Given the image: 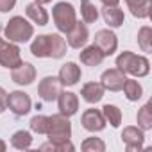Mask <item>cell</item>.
<instances>
[{"label": "cell", "instance_id": "obj_7", "mask_svg": "<svg viewBox=\"0 0 152 152\" xmlns=\"http://www.w3.org/2000/svg\"><path fill=\"white\" fill-rule=\"evenodd\" d=\"M7 109H11L16 116H25L32 109V100L25 91H11L7 95Z\"/></svg>", "mask_w": 152, "mask_h": 152}, {"label": "cell", "instance_id": "obj_5", "mask_svg": "<svg viewBox=\"0 0 152 152\" xmlns=\"http://www.w3.org/2000/svg\"><path fill=\"white\" fill-rule=\"evenodd\" d=\"M52 20L59 32L66 34L77 22V13L70 2H57L52 7Z\"/></svg>", "mask_w": 152, "mask_h": 152}, {"label": "cell", "instance_id": "obj_6", "mask_svg": "<svg viewBox=\"0 0 152 152\" xmlns=\"http://www.w3.org/2000/svg\"><path fill=\"white\" fill-rule=\"evenodd\" d=\"M20 63H22V54H20L18 45L0 38V66L13 70Z\"/></svg>", "mask_w": 152, "mask_h": 152}, {"label": "cell", "instance_id": "obj_17", "mask_svg": "<svg viewBox=\"0 0 152 152\" xmlns=\"http://www.w3.org/2000/svg\"><path fill=\"white\" fill-rule=\"evenodd\" d=\"M79 59L86 66H99L102 64L106 56L102 54V50L97 45H88V47H83V50L79 52Z\"/></svg>", "mask_w": 152, "mask_h": 152}, {"label": "cell", "instance_id": "obj_33", "mask_svg": "<svg viewBox=\"0 0 152 152\" xmlns=\"http://www.w3.org/2000/svg\"><path fill=\"white\" fill-rule=\"evenodd\" d=\"M6 148H7V145H6V141H4L2 138H0V152H4Z\"/></svg>", "mask_w": 152, "mask_h": 152}, {"label": "cell", "instance_id": "obj_16", "mask_svg": "<svg viewBox=\"0 0 152 152\" xmlns=\"http://www.w3.org/2000/svg\"><path fill=\"white\" fill-rule=\"evenodd\" d=\"M57 109H59V113L61 115H64V116H73L75 113L79 111V97L75 95L73 91H63L61 90V93L57 95Z\"/></svg>", "mask_w": 152, "mask_h": 152}, {"label": "cell", "instance_id": "obj_2", "mask_svg": "<svg viewBox=\"0 0 152 152\" xmlns=\"http://www.w3.org/2000/svg\"><path fill=\"white\" fill-rule=\"evenodd\" d=\"M31 54L34 57H39V59H45V57L61 59L66 54V39L57 32L39 34L31 43Z\"/></svg>", "mask_w": 152, "mask_h": 152}, {"label": "cell", "instance_id": "obj_13", "mask_svg": "<svg viewBox=\"0 0 152 152\" xmlns=\"http://www.w3.org/2000/svg\"><path fill=\"white\" fill-rule=\"evenodd\" d=\"M11 81L18 86H29L36 81V66L31 63H20L16 68L11 70Z\"/></svg>", "mask_w": 152, "mask_h": 152}, {"label": "cell", "instance_id": "obj_9", "mask_svg": "<svg viewBox=\"0 0 152 152\" xmlns=\"http://www.w3.org/2000/svg\"><path fill=\"white\" fill-rule=\"evenodd\" d=\"M93 39H95L93 45H97L106 57L113 56L116 52V48H118V38H116V34L111 29H100V31H97Z\"/></svg>", "mask_w": 152, "mask_h": 152}, {"label": "cell", "instance_id": "obj_29", "mask_svg": "<svg viewBox=\"0 0 152 152\" xmlns=\"http://www.w3.org/2000/svg\"><path fill=\"white\" fill-rule=\"evenodd\" d=\"M81 148H83L84 152H104V150H106V143H104L100 138L90 136V138H86V140L81 143Z\"/></svg>", "mask_w": 152, "mask_h": 152}, {"label": "cell", "instance_id": "obj_30", "mask_svg": "<svg viewBox=\"0 0 152 152\" xmlns=\"http://www.w3.org/2000/svg\"><path fill=\"white\" fill-rule=\"evenodd\" d=\"M16 6V0H0V13H9Z\"/></svg>", "mask_w": 152, "mask_h": 152}, {"label": "cell", "instance_id": "obj_21", "mask_svg": "<svg viewBox=\"0 0 152 152\" xmlns=\"http://www.w3.org/2000/svg\"><path fill=\"white\" fill-rule=\"evenodd\" d=\"M25 15L27 18L32 22V23H38V25H47L48 23V13L47 9L38 4V2H31L25 6Z\"/></svg>", "mask_w": 152, "mask_h": 152}, {"label": "cell", "instance_id": "obj_15", "mask_svg": "<svg viewBox=\"0 0 152 152\" xmlns=\"http://www.w3.org/2000/svg\"><path fill=\"white\" fill-rule=\"evenodd\" d=\"M81 124L88 132H100L106 129V118L99 109H86L81 116Z\"/></svg>", "mask_w": 152, "mask_h": 152}, {"label": "cell", "instance_id": "obj_32", "mask_svg": "<svg viewBox=\"0 0 152 152\" xmlns=\"http://www.w3.org/2000/svg\"><path fill=\"white\" fill-rule=\"evenodd\" d=\"M100 2H102L104 6H118L120 0H100Z\"/></svg>", "mask_w": 152, "mask_h": 152}, {"label": "cell", "instance_id": "obj_22", "mask_svg": "<svg viewBox=\"0 0 152 152\" xmlns=\"http://www.w3.org/2000/svg\"><path fill=\"white\" fill-rule=\"evenodd\" d=\"M122 90H124V95H125V99L129 102H138L141 99V95H143V88L136 79H125Z\"/></svg>", "mask_w": 152, "mask_h": 152}, {"label": "cell", "instance_id": "obj_25", "mask_svg": "<svg viewBox=\"0 0 152 152\" xmlns=\"http://www.w3.org/2000/svg\"><path fill=\"white\" fill-rule=\"evenodd\" d=\"M102 115L106 118V124H109L111 127H120V124H122V111H120L118 106L106 104L102 107Z\"/></svg>", "mask_w": 152, "mask_h": 152}, {"label": "cell", "instance_id": "obj_23", "mask_svg": "<svg viewBox=\"0 0 152 152\" xmlns=\"http://www.w3.org/2000/svg\"><path fill=\"white\" fill-rule=\"evenodd\" d=\"M152 104L147 102L145 106H141L136 113V122H138V127L143 129V131H150L152 129Z\"/></svg>", "mask_w": 152, "mask_h": 152}, {"label": "cell", "instance_id": "obj_10", "mask_svg": "<svg viewBox=\"0 0 152 152\" xmlns=\"http://www.w3.org/2000/svg\"><path fill=\"white\" fill-rule=\"evenodd\" d=\"M127 79V75L118 70V68H109V70H104L102 75H100V84L106 91H122L124 88V83Z\"/></svg>", "mask_w": 152, "mask_h": 152}, {"label": "cell", "instance_id": "obj_31", "mask_svg": "<svg viewBox=\"0 0 152 152\" xmlns=\"http://www.w3.org/2000/svg\"><path fill=\"white\" fill-rule=\"evenodd\" d=\"M7 95H9V93H7L2 86H0V113L7 109Z\"/></svg>", "mask_w": 152, "mask_h": 152}, {"label": "cell", "instance_id": "obj_4", "mask_svg": "<svg viewBox=\"0 0 152 152\" xmlns=\"http://www.w3.org/2000/svg\"><path fill=\"white\" fill-rule=\"evenodd\" d=\"M4 34L7 38V41H13V43H25L29 41L32 36H34V27L32 23H29L23 16H13L6 29H4Z\"/></svg>", "mask_w": 152, "mask_h": 152}, {"label": "cell", "instance_id": "obj_28", "mask_svg": "<svg viewBox=\"0 0 152 152\" xmlns=\"http://www.w3.org/2000/svg\"><path fill=\"white\" fill-rule=\"evenodd\" d=\"M29 127L36 134H47V131H48V116H45V115L32 116L31 122H29Z\"/></svg>", "mask_w": 152, "mask_h": 152}, {"label": "cell", "instance_id": "obj_24", "mask_svg": "<svg viewBox=\"0 0 152 152\" xmlns=\"http://www.w3.org/2000/svg\"><path fill=\"white\" fill-rule=\"evenodd\" d=\"M11 145L16 148V150H29L31 145H32V134L29 131H16L13 136H11Z\"/></svg>", "mask_w": 152, "mask_h": 152}, {"label": "cell", "instance_id": "obj_19", "mask_svg": "<svg viewBox=\"0 0 152 152\" xmlns=\"http://www.w3.org/2000/svg\"><path fill=\"white\" fill-rule=\"evenodd\" d=\"M132 16L145 20L152 16V0H125Z\"/></svg>", "mask_w": 152, "mask_h": 152}, {"label": "cell", "instance_id": "obj_14", "mask_svg": "<svg viewBox=\"0 0 152 152\" xmlns=\"http://www.w3.org/2000/svg\"><path fill=\"white\" fill-rule=\"evenodd\" d=\"M81 77H83V70H81V66L77 63H73V61L64 63L61 66L59 73H57V79L61 81V84L63 86H68V88L75 86V84L81 81Z\"/></svg>", "mask_w": 152, "mask_h": 152}, {"label": "cell", "instance_id": "obj_34", "mask_svg": "<svg viewBox=\"0 0 152 152\" xmlns=\"http://www.w3.org/2000/svg\"><path fill=\"white\" fill-rule=\"evenodd\" d=\"M34 2H38V4H41V6H45V4H50L52 0H34Z\"/></svg>", "mask_w": 152, "mask_h": 152}, {"label": "cell", "instance_id": "obj_11", "mask_svg": "<svg viewBox=\"0 0 152 152\" xmlns=\"http://www.w3.org/2000/svg\"><path fill=\"white\" fill-rule=\"evenodd\" d=\"M122 141L125 145V148L129 152L132 150H140L143 148V141H145V131L140 129L138 125H127L122 131Z\"/></svg>", "mask_w": 152, "mask_h": 152}, {"label": "cell", "instance_id": "obj_1", "mask_svg": "<svg viewBox=\"0 0 152 152\" xmlns=\"http://www.w3.org/2000/svg\"><path fill=\"white\" fill-rule=\"evenodd\" d=\"M47 136H48V143H43L39 148L41 150H56V152H73L75 147L73 143L70 141L72 138V124H70V118L57 113V115H52L48 116V131H47Z\"/></svg>", "mask_w": 152, "mask_h": 152}, {"label": "cell", "instance_id": "obj_3", "mask_svg": "<svg viewBox=\"0 0 152 152\" xmlns=\"http://www.w3.org/2000/svg\"><path fill=\"white\" fill-rule=\"evenodd\" d=\"M116 68L122 70L125 75L132 77H147L150 73V61L145 56H138L131 50H124L116 57Z\"/></svg>", "mask_w": 152, "mask_h": 152}, {"label": "cell", "instance_id": "obj_18", "mask_svg": "<svg viewBox=\"0 0 152 152\" xmlns=\"http://www.w3.org/2000/svg\"><path fill=\"white\" fill-rule=\"evenodd\" d=\"M102 18L109 29H118L125 22V15L118 6H104L102 7Z\"/></svg>", "mask_w": 152, "mask_h": 152}, {"label": "cell", "instance_id": "obj_26", "mask_svg": "<svg viewBox=\"0 0 152 152\" xmlns=\"http://www.w3.org/2000/svg\"><path fill=\"white\" fill-rule=\"evenodd\" d=\"M81 18L84 23H95L99 20V9L91 0H81Z\"/></svg>", "mask_w": 152, "mask_h": 152}, {"label": "cell", "instance_id": "obj_20", "mask_svg": "<svg viewBox=\"0 0 152 152\" xmlns=\"http://www.w3.org/2000/svg\"><path fill=\"white\" fill-rule=\"evenodd\" d=\"M104 93L106 90L102 88L100 83H86L83 88H81V97L88 102V104H97L104 99Z\"/></svg>", "mask_w": 152, "mask_h": 152}, {"label": "cell", "instance_id": "obj_8", "mask_svg": "<svg viewBox=\"0 0 152 152\" xmlns=\"http://www.w3.org/2000/svg\"><path fill=\"white\" fill-rule=\"evenodd\" d=\"M63 90V84L57 77H54V75H47V77H43L38 84V95L41 97V100L45 102H54L57 99V95L61 93Z\"/></svg>", "mask_w": 152, "mask_h": 152}, {"label": "cell", "instance_id": "obj_27", "mask_svg": "<svg viewBox=\"0 0 152 152\" xmlns=\"http://www.w3.org/2000/svg\"><path fill=\"white\" fill-rule=\"evenodd\" d=\"M138 47H140L145 54H150V52H152V27L143 25V27L138 31Z\"/></svg>", "mask_w": 152, "mask_h": 152}, {"label": "cell", "instance_id": "obj_12", "mask_svg": "<svg viewBox=\"0 0 152 152\" xmlns=\"http://www.w3.org/2000/svg\"><path fill=\"white\" fill-rule=\"evenodd\" d=\"M88 39H90V32H88V27H86L84 22L83 23L81 22H75V25L66 32V45L72 47V48H75V50L86 47Z\"/></svg>", "mask_w": 152, "mask_h": 152}]
</instances>
